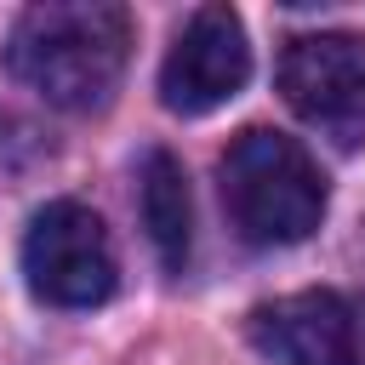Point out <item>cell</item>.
<instances>
[{
    "instance_id": "52a82bcc",
    "label": "cell",
    "mask_w": 365,
    "mask_h": 365,
    "mask_svg": "<svg viewBox=\"0 0 365 365\" xmlns=\"http://www.w3.org/2000/svg\"><path fill=\"white\" fill-rule=\"evenodd\" d=\"M137 200H143V228H148L160 262L177 274L188 262V245H194V205H188V177H182V165L165 148H148L143 154Z\"/></svg>"
},
{
    "instance_id": "6da1fadb",
    "label": "cell",
    "mask_w": 365,
    "mask_h": 365,
    "mask_svg": "<svg viewBox=\"0 0 365 365\" xmlns=\"http://www.w3.org/2000/svg\"><path fill=\"white\" fill-rule=\"evenodd\" d=\"M131 57V11L108 0H51L11 23L6 63L51 108H103Z\"/></svg>"
},
{
    "instance_id": "7a4b0ae2",
    "label": "cell",
    "mask_w": 365,
    "mask_h": 365,
    "mask_svg": "<svg viewBox=\"0 0 365 365\" xmlns=\"http://www.w3.org/2000/svg\"><path fill=\"white\" fill-rule=\"evenodd\" d=\"M217 182L222 211L245 245H297L325 217V171L297 137L274 125H245L228 143Z\"/></svg>"
},
{
    "instance_id": "5b68a950",
    "label": "cell",
    "mask_w": 365,
    "mask_h": 365,
    "mask_svg": "<svg viewBox=\"0 0 365 365\" xmlns=\"http://www.w3.org/2000/svg\"><path fill=\"white\" fill-rule=\"evenodd\" d=\"M245 74H251V46L240 11L200 6L160 63V103L171 114H211L245 86Z\"/></svg>"
},
{
    "instance_id": "8992f818",
    "label": "cell",
    "mask_w": 365,
    "mask_h": 365,
    "mask_svg": "<svg viewBox=\"0 0 365 365\" xmlns=\"http://www.w3.org/2000/svg\"><path fill=\"white\" fill-rule=\"evenodd\" d=\"M251 342L274 365H365L354 308L336 291H297L251 314Z\"/></svg>"
},
{
    "instance_id": "3957f363",
    "label": "cell",
    "mask_w": 365,
    "mask_h": 365,
    "mask_svg": "<svg viewBox=\"0 0 365 365\" xmlns=\"http://www.w3.org/2000/svg\"><path fill=\"white\" fill-rule=\"evenodd\" d=\"M23 274L29 291L51 308H97L114 297V245L91 205L51 200L34 211L23 234Z\"/></svg>"
},
{
    "instance_id": "277c9868",
    "label": "cell",
    "mask_w": 365,
    "mask_h": 365,
    "mask_svg": "<svg viewBox=\"0 0 365 365\" xmlns=\"http://www.w3.org/2000/svg\"><path fill=\"white\" fill-rule=\"evenodd\" d=\"M279 97L336 143L365 137V34H297L279 51Z\"/></svg>"
}]
</instances>
